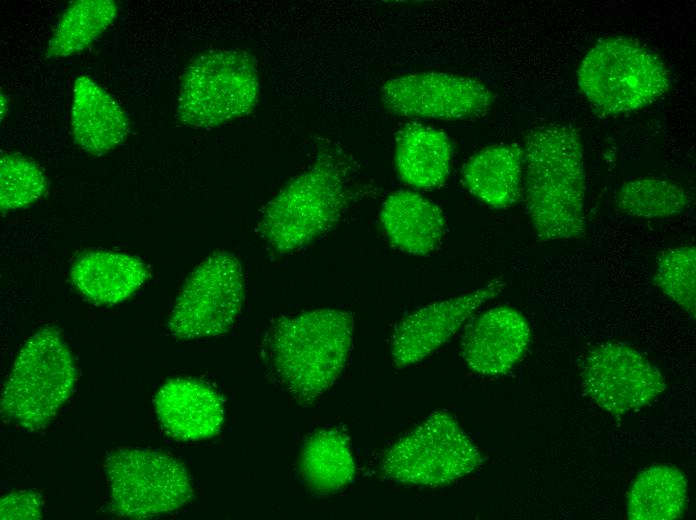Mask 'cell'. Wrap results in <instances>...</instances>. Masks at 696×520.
Wrapping results in <instances>:
<instances>
[{
    "label": "cell",
    "instance_id": "6da1fadb",
    "mask_svg": "<svg viewBox=\"0 0 696 520\" xmlns=\"http://www.w3.org/2000/svg\"><path fill=\"white\" fill-rule=\"evenodd\" d=\"M525 202L541 241L585 234L586 173L578 130L567 124L536 126L525 135Z\"/></svg>",
    "mask_w": 696,
    "mask_h": 520
},
{
    "label": "cell",
    "instance_id": "7a4b0ae2",
    "mask_svg": "<svg viewBox=\"0 0 696 520\" xmlns=\"http://www.w3.org/2000/svg\"><path fill=\"white\" fill-rule=\"evenodd\" d=\"M353 331V314L339 309L282 318L271 335L270 354L286 390L308 403L330 388L344 368Z\"/></svg>",
    "mask_w": 696,
    "mask_h": 520
},
{
    "label": "cell",
    "instance_id": "3957f363",
    "mask_svg": "<svg viewBox=\"0 0 696 520\" xmlns=\"http://www.w3.org/2000/svg\"><path fill=\"white\" fill-rule=\"evenodd\" d=\"M346 175L331 155L320 157L268 203L259 224L262 238L285 253L331 229L349 203Z\"/></svg>",
    "mask_w": 696,
    "mask_h": 520
},
{
    "label": "cell",
    "instance_id": "277c9868",
    "mask_svg": "<svg viewBox=\"0 0 696 520\" xmlns=\"http://www.w3.org/2000/svg\"><path fill=\"white\" fill-rule=\"evenodd\" d=\"M577 83L599 111L616 115L641 109L671 85L663 61L647 46L624 36L598 41L583 57Z\"/></svg>",
    "mask_w": 696,
    "mask_h": 520
},
{
    "label": "cell",
    "instance_id": "5b68a950",
    "mask_svg": "<svg viewBox=\"0 0 696 520\" xmlns=\"http://www.w3.org/2000/svg\"><path fill=\"white\" fill-rule=\"evenodd\" d=\"M259 97L252 56L210 50L196 57L181 79L176 116L185 126L211 129L249 114Z\"/></svg>",
    "mask_w": 696,
    "mask_h": 520
},
{
    "label": "cell",
    "instance_id": "8992f818",
    "mask_svg": "<svg viewBox=\"0 0 696 520\" xmlns=\"http://www.w3.org/2000/svg\"><path fill=\"white\" fill-rule=\"evenodd\" d=\"M76 367L59 333L43 329L18 353L3 386L1 412L29 430L45 426L69 398Z\"/></svg>",
    "mask_w": 696,
    "mask_h": 520
},
{
    "label": "cell",
    "instance_id": "52a82bcc",
    "mask_svg": "<svg viewBox=\"0 0 696 520\" xmlns=\"http://www.w3.org/2000/svg\"><path fill=\"white\" fill-rule=\"evenodd\" d=\"M482 462L456 420L439 410L386 451L381 470L400 483L436 487L471 473Z\"/></svg>",
    "mask_w": 696,
    "mask_h": 520
},
{
    "label": "cell",
    "instance_id": "ba28073f",
    "mask_svg": "<svg viewBox=\"0 0 696 520\" xmlns=\"http://www.w3.org/2000/svg\"><path fill=\"white\" fill-rule=\"evenodd\" d=\"M110 508L122 517L145 519L172 512L192 496L185 467L155 451L120 449L106 458Z\"/></svg>",
    "mask_w": 696,
    "mask_h": 520
},
{
    "label": "cell",
    "instance_id": "9c48e42d",
    "mask_svg": "<svg viewBox=\"0 0 696 520\" xmlns=\"http://www.w3.org/2000/svg\"><path fill=\"white\" fill-rule=\"evenodd\" d=\"M244 299V274L239 259L215 252L190 274L168 319L174 337L192 340L225 333Z\"/></svg>",
    "mask_w": 696,
    "mask_h": 520
},
{
    "label": "cell",
    "instance_id": "30bf717a",
    "mask_svg": "<svg viewBox=\"0 0 696 520\" xmlns=\"http://www.w3.org/2000/svg\"><path fill=\"white\" fill-rule=\"evenodd\" d=\"M580 376L586 394L613 416L647 405L667 387L660 371L642 353L619 341L590 349L581 360Z\"/></svg>",
    "mask_w": 696,
    "mask_h": 520
},
{
    "label": "cell",
    "instance_id": "8fae6325",
    "mask_svg": "<svg viewBox=\"0 0 696 520\" xmlns=\"http://www.w3.org/2000/svg\"><path fill=\"white\" fill-rule=\"evenodd\" d=\"M385 109L405 117L439 120L485 115L494 102L492 90L478 79L446 72L402 75L381 88Z\"/></svg>",
    "mask_w": 696,
    "mask_h": 520
},
{
    "label": "cell",
    "instance_id": "7c38bea8",
    "mask_svg": "<svg viewBox=\"0 0 696 520\" xmlns=\"http://www.w3.org/2000/svg\"><path fill=\"white\" fill-rule=\"evenodd\" d=\"M505 287L502 277L466 294L430 303L398 325L392 341V360L398 367L417 363L448 341L484 303Z\"/></svg>",
    "mask_w": 696,
    "mask_h": 520
},
{
    "label": "cell",
    "instance_id": "4fadbf2b",
    "mask_svg": "<svg viewBox=\"0 0 696 520\" xmlns=\"http://www.w3.org/2000/svg\"><path fill=\"white\" fill-rule=\"evenodd\" d=\"M530 340L529 323L519 311L494 307L468 327L462 337L461 355L477 373L504 374L523 356Z\"/></svg>",
    "mask_w": 696,
    "mask_h": 520
},
{
    "label": "cell",
    "instance_id": "5bb4252c",
    "mask_svg": "<svg viewBox=\"0 0 696 520\" xmlns=\"http://www.w3.org/2000/svg\"><path fill=\"white\" fill-rule=\"evenodd\" d=\"M154 402L162 427L178 440L209 438L220 431L224 422L221 396L197 379L169 380L160 388Z\"/></svg>",
    "mask_w": 696,
    "mask_h": 520
},
{
    "label": "cell",
    "instance_id": "9a60e30c",
    "mask_svg": "<svg viewBox=\"0 0 696 520\" xmlns=\"http://www.w3.org/2000/svg\"><path fill=\"white\" fill-rule=\"evenodd\" d=\"M128 118L118 103L88 76L75 80L71 106V128L76 144L101 156L124 141Z\"/></svg>",
    "mask_w": 696,
    "mask_h": 520
},
{
    "label": "cell",
    "instance_id": "2e32d148",
    "mask_svg": "<svg viewBox=\"0 0 696 520\" xmlns=\"http://www.w3.org/2000/svg\"><path fill=\"white\" fill-rule=\"evenodd\" d=\"M380 221L391 244L414 255L434 251L445 232L441 208L409 190H398L385 199Z\"/></svg>",
    "mask_w": 696,
    "mask_h": 520
},
{
    "label": "cell",
    "instance_id": "e0dca14e",
    "mask_svg": "<svg viewBox=\"0 0 696 520\" xmlns=\"http://www.w3.org/2000/svg\"><path fill=\"white\" fill-rule=\"evenodd\" d=\"M453 147L442 131L410 122L395 135V165L399 177L418 189L441 186L450 174Z\"/></svg>",
    "mask_w": 696,
    "mask_h": 520
},
{
    "label": "cell",
    "instance_id": "ac0fdd59",
    "mask_svg": "<svg viewBox=\"0 0 696 520\" xmlns=\"http://www.w3.org/2000/svg\"><path fill=\"white\" fill-rule=\"evenodd\" d=\"M523 149L517 144L483 148L463 166L467 190L485 205L505 209L518 202L523 191Z\"/></svg>",
    "mask_w": 696,
    "mask_h": 520
},
{
    "label": "cell",
    "instance_id": "d6986e66",
    "mask_svg": "<svg viewBox=\"0 0 696 520\" xmlns=\"http://www.w3.org/2000/svg\"><path fill=\"white\" fill-rule=\"evenodd\" d=\"M70 276L74 287L89 301L115 305L134 294L149 273L145 264L133 256L92 251L75 262Z\"/></svg>",
    "mask_w": 696,
    "mask_h": 520
},
{
    "label": "cell",
    "instance_id": "ffe728a7",
    "mask_svg": "<svg viewBox=\"0 0 696 520\" xmlns=\"http://www.w3.org/2000/svg\"><path fill=\"white\" fill-rule=\"evenodd\" d=\"M687 482L684 474L670 465H656L642 471L632 484L627 512L632 520H672L685 509Z\"/></svg>",
    "mask_w": 696,
    "mask_h": 520
},
{
    "label": "cell",
    "instance_id": "44dd1931",
    "mask_svg": "<svg viewBox=\"0 0 696 520\" xmlns=\"http://www.w3.org/2000/svg\"><path fill=\"white\" fill-rule=\"evenodd\" d=\"M300 467L307 484L318 493H333L349 484L355 475L347 438L334 429L317 431L308 438Z\"/></svg>",
    "mask_w": 696,
    "mask_h": 520
},
{
    "label": "cell",
    "instance_id": "7402d4cb",
    "mask_svg": "<svg viewBox=\"0 0 696 520\" xmlns=\"http://www.w3.org/2000/svg\"><path fill=\"white\" fill-rule=\"evenodd\" d=\"M117 6L113 0H78L63 12L50 38L46 56L63 58L86 49L114 21Z\"/></svg>",
    "mask_w": 696,
    "mask_h": 520
},
{
    "label": "cell",
    "instance_id": "603a6c76",
    "mask_svg": "<svg viewBox=\"0 0 696 520\" xmlns=\"http://www.w3.org/2000/svg\"><path fill=\"white\" fill-rule=\"evenodd\" d=\"M689 197L678 183L659 177H642L622 184L616 194L617 208L624 214L645 219L667 218L684 212Z\"/></svg>",
    "mask_w": 696,
    "mask_h": 520
},
{
    "label": "cell",
    "instance_id": "cb8c5ba5",
    "mask_svg": "<svg viewBox=\"0 0 696 520\" xmlns=\"http://www.w3.org/2000/svg\"><path fill=\"white\" fill-rule=\"evenodd\" d=\"M654 282L681 309L695 316L696 248L686 244L664 252L656 266Z\"/></svg>",
    "mask_w": 696,
    "mask_h": 520
},
{
    "label": "cell",
    "instance_id": "d4e9b609",
    "mask_svg": "<svg viewBox=\"0 0 696 520\" xmlns=\"http://www.w3.org/2000/svg\"><path fill=\"white\" fill-rule=\"evenodd\" d=\"M46 179L39 167L27 158L2 154L0 158L1 212L28 207L42 197Z\"/></svg>",
    "mask_w": 696,
    "mask_h": 520
},
{
    "label": "cell",
    "instance_id": "484cf974",
    "mask_svg": "<svg viewBox=\"0 0 696 520\" xmlns=\"http://www.w3.org/2000/svg\"><path fill=\"white\" fill-rule=\"evenodd\" d=\"M40 495L31 491H17L1 499V519H41Z\"/></svg>",
    "mask_w": 696,
    "mask_h": 520
}]
</instances>
